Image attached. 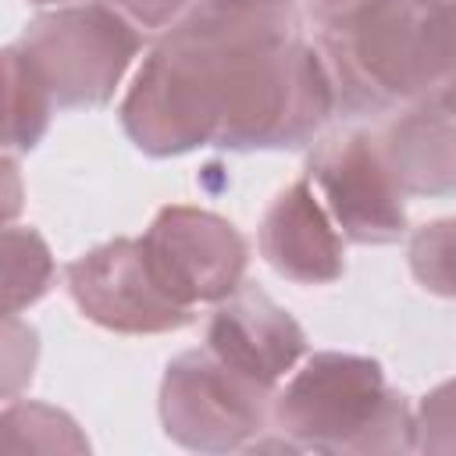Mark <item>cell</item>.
I'll use <instances>...</instances> for the list:
<instances>
[{
	"instance_id": "8fae6325",
	"label": "cell",
	"mask_w": 456,
	"mask_h": 456,
	"mask_svg": "<svg viewBox=\"0 0 456 456\" xmlns=\"http://www.w3.org/2000/svg\"><path fill=\"white\" fill-rule=\"evenodd\" d=\"M406 196H456V103L424 96L399 107L374 135Z\"/></svg>"
},
{
	"instance_id": "30bf717a",
	"label": "cell",
	"mask_w": 456,
	"mask_h": 456,
	"mask_svg": "<svg viewBox=\"0 0 456 456\" xmlns=\"http://www.w3.org/2000/svg\"><path fill=\"white\" fill-rule=\"evenodd\" d=\"M264 260L296 285H331L346 274V246L310 178L285 185L260 221Z\"/></svg>"
},
{
	"instance_id": "52a82bcc",
	"label": "cell",
	"mask_w": 456,
	"mask_h": 456,
	"mask_svg": "<svg viewBox=\"0 0 456 456\" xmlns=\"http://www.w3.org/2000/svg\"><path fill=\"white\" fill-rule=\"evenodd\" d=\"M68 296L86 321L118 335H164L192 321V306L171 299L150 271L142 239H110L64 267Z\"/></svg>"
},
{
	"instance_id": "d6986e66",
	"label": "cell",
	"mask_w": 456,
	"mask_h": 456,
	"mask_svg": "<svg viewBox=\"0 0 456 456\" xmlns=\"http://www.w3.org/2000/svg\"><path fill=\"white\" fill-rule=\"evenodd\" d=\"M374 0H303L306 7V18L317 25V28H328V25H338L342 18L356 14L360 7H367Z\"/></svg>"
},
{
	"instance_id": "3957f363",
	"label": "cell",
	"mask_w": 456,
	"mask_h": 456,
	"mask_svg": "<svg viewBox=\"0 0 456 456\" xmlns=\"http://www.w3.org/2000/svg\"><path fill=\"white\" fill-rule=\"evenodd\" d=\"M271 420L281 438L314 452L392 456L417 449V417L370 356L314 353L274 395Z\"/></svg>"
},
{
	"instance_id": "5b68a950",
	"label": "cell",
	"mask_w": 456,
	"mask_h": 456,
	"mask_svg": "<svg viewBox=\"0 0 456 456\" xmlns=\"http://www.w3.org/2000/svg\"><path fill=\"white\" fill-rule=\"evenodd\" d=\"M274 388L239 374L207 346L185 349L164 367L160 424L164 435L192 452L249 449L271 420Z\"/></svg>"
},
{
	"instance_id": "7c38bea8",
	"label": "cell",
	"mask_w": 456,
	"mask_h": 456,
	"mask_svg": "<svg viewBox=\"0 0 456 456\" xmlns=\"http://www.w3.org/2000/svg\"><path fill=\"white\" fill-rule=\"evenodd\" d=\"M57 103L32 68V61L11 43L4 50V150L7 153H28L39 146V139L50 128Z\"/></svg>"
},
{
	"instance_id": "5bb4252c",
	"label": "cell",
	"mask_w": 456,
	"mask_h": 456,
	"mask_svg": "<svg viewBox=\"0 0 456 456\" xmlns=\"http://www.w3.org/2000/svg\"><path fill=\"white\" fill-rule=\"evenodd\" d=\"M4 449L7 452H86L89 442L78 424L46 403H7L4 410Z\"/></svg>"
},
{
	"instance_id": "8992f818",
	"label": "cell",
	"mask_w": 456,
	"mask_h": 456,
	"mask_svg": "<svg viewBox=\"0 0 456 456\" xmlns=\"http://www.w3.org/2000/svg\"><path fill=\"white\" fill-rule=\"evenodd\" d=\"M142 249L160 289L182 306L221 303L246 281L249 246L242 232L200 207H160L142 232Z\"/></svg>"
},
{
	"instance_id": "44dd1931",
	"label": "cell",
	"mask_w": 456,
	"mask_h": 456,
	"mask_svg": "<svg viewBox=\"0 0 456 456\" xmlns=\"http://www.w3.org/2000/svg\"><path fill=\"white\" fill-rule=\"evenodd\" d=\"M420 4H456V0H420Z\"/></svg>"
},
{
	"instance_id": "ac0fdd59",
	"label": "cell",
	"mask_w": 456,
	"mask_h": 456,
	"mask_svg": "<svg viewBox=\"0 0 456 456\" xmlns=\"http://www.w3.org/2000/svg\"><path fill=\"white\" fill-rule=\"evenodd\" d=\"M107 7H114L125 21H132L139 32H171L200 0H103Z\"/></svg>"
},
{
	"instance_id": "4fadbf2b",
	"label": "cell",
	"mask_w": 456,
	"mask_h": 456,
	"mask_svg": "<svg viewBox=\"0 0 456 456\" xmlns=\"http://www.w3.org/2000/svg\"><path fill=\"white\" fill-rule=\"evenodd\" d=\"M53 256L46 239L28 224L4 228V314H18L53 285Z\"/></svg>"
},
{
	"instance_id": "ffe728a7",
	"label": "cell",
	"mask_w": 456,
	"mask_h": 456,
	"mask_svg": "<svg viewBox=\"0 0 456 456\" xmlns=\"http://www.w3.org/2000/svg\"><path fill=\"white\" fill-rule=\"evenodd\" d=\"M28 4H39V7H64V4H82V0H28Z\"/></svg>"
},
{
	"instance_id": "e0dca14e",
	"label": "cell",
	"mask_w": 456,
	"mask_h": 456,
	"mask_svg": "<svg viewBox=\"0 0 456 456\" xmlns=\"http://www.w3.org/2000/svg\"><path fill=\"white\" fill-rule=\"evenodd\" d=\"M36 367V331L18 321V314H7L4 321V399L11 403L25 381H32Z\"/></svg>"
},
{
	"instance_id": "277c9868",
	"label": "cell",
	"mask_w": 456,
	"mask_h": 456,
	"mask_svg": "<svg viewBox=\"0 0 456 456\" xmlns=\"http://www.w3.org/2000/svg\"><path fill=\"white\" fill-rule=\"evenodd\" d=\"M139 46L142 32L103 0L43 11L18 36V50L32 61L61 110L103 107Z\"/></svg>"
},
{
	"instance_id": "2e32d148",
	"label": "cell",
	"mask_w": 456,
	"mask_h": 456,
	"mask_svg": "<svg viewBox=\"0 0 456 456\" xmlns=\"http://www.w3.org/2000/svg\"><path fill=\"white\" fill-rule=\"evenodd\" d=\"M417 417V449L420 452H456V378L435 385L420 406Z\"/></svg>"
},
{
	"instance_id": "9c48e42d",
	"label": "cell",
	"mask_w": 456,
	"mask_h": 456,
	"mask_svg": "<svg viewBox=\"0 0 456 456\" xmlns=\"http://www.w3.org/2000/svg\"><path fill=\"white\" fill-rule=\"evenodd\" d=\"M207 349L239 374L274 388L306 353V331L264 289L242 281L228 299L214 303Z\"/></svg>"
},
{
	"instance_id": "6da1fadb",
	"label": "cell",
	"mask_w": 456,
	"mask_h": 456,
	"mask_svg": "<svg viewBox=\"0 0 456 456\" xmlns=\"http://www.w3.org/2000/svg\"><path fill=\"white\" fill-rule=\"evenodd\" d=\"M118 114L146 157L299 150L335 114V86L296 0H200L153 43Z\"/></svg>"
},
{
	"instance_id": "ba28073f",
	"label": "cell",
	"mask_w": 456,
	"mask_h": 456,
	"mask_svg": "<svg viewBox=\"0 0 456 456\" xmlns=\"http://www.w3.org/2000/svg\"><path fill=\"white\" fill-rule=\"evenodd\" d=\"M306 178L342 239L356 246H388L406 235V192L385 167L370 132L324 139L310 153Z\"/></svg>"
},
{
	"instance_id": "9a60e30c",
	"label": "cell",
	"mask_w": 456,
	"mask_h": 456,
	"mask_svg": "<svg viewBox=\"0 0 456 456\" xmlns=\"http://www.w3.org/2000/svg\"><path fill=\"white\" fill-rule=\"evenodd\" d=\"M410 271L431 296L456 299V217H438L410 235Z\"/></svg>"
},
{
	"instance_id": "7a4b0ae2",
	"label": "cell",
	"mask_w": 456,
	"mask_h": 456,
	"mask_svg": "<svg viewBox=\"0 0 456 456\" xmlns=\"http://www.w3.org/2000/svg\"><path fill=\"white\" fill-rule=\"evenodd\" d=\"M317 50L346 118L388 114L424 96L456 103V4L374 0L321 28Z\"/></svg>"
}]
</instances>
